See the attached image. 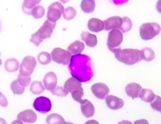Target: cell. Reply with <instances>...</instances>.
Segmentation results:
<instances>
[{
	"label": "cell",
	"mask_w": 161,
	"mask_h": 124,
	"mask_svg": "<svg viewBox=\"0 0 161 124\" xmlns=\"http://www.w3.org/2000/svg\"><path fill=\"white\" fill-rule=\"evenodd\" d=\"M69 65L73 77L78 79L80 82H86L93 77L92 61L86 55L77 54L75 56L71 57Z\"/></svg>",
	"instance_id": "6da1fadb"
},
{
	"label": "cell",
	"mask_w": 161,
	"mask_h": 124,
	"mask_svg": "<svg viewBox=\"0 0 161 124\" xmlns=\"http://www.w3.org/2000/svg\"><path fill=\"white\" fill-rule=\"evenodd\" d=\"M118 61L127 65H134L142 61L140 50L137 49L115 48L112 50Z\"/></svg>",
	"instance_id": "7a4b0ae2"
},
{
	"label": "cell",
	"mask_w": 161,
	"mask_h": 124,
	"mask_svg": "<svg viewBox=\"0 0 161 124\" xmlns=\"http://www.w3.org/2000/svg\"><path fill=\"white\" fill-rule=\"evenodd\" d=\"M64 89L68 93H71L72 97L75 102L80 103L82 102V97L84 95V92L81 82L78 79L74 77L68 78L64 84Z\"/></svg>",
	"instance_id": "3957f363"
},
{
	"label": "cell",
	"mask_w": 161,
	"mask_h": 124,
	"mask_svg": "<svg viewBox=\"0 0 161 124\" xmlns=\"http://www.w3.org/2000/svg\"><path fill=\"white\" fill-rule=\"evenodd\" d=\"M160 33V26L157 23H147L140 26L139 35L144 40L153 39Z\"/></svg>",
	"instance_id": "277c9868"
},
{
	"label": "cell",
	"mask_w": 161,
	"mask_h": 124,
	"mask_svg": "<svg viewBox=\"0 0 161 124\" xmlns=\"http://www.w3.org/2000/svg\"><path fill=\"white\" fill-rule=\"evenodd\" d=\"M72 54L66 50L55 47L52 51V59L55 63L63 65H68L71 60Z\"/></svg>",
	"instance_id": "5b68a950"
},
{
	"label": "cell",
	"mask_w": 161,
	"mask_h": 124,
	"mask_svg": "<svg viewBox=\"0 0 161 124\" xmlns=\"http://www.w3.org/2000/svg\"><path fill=\"white\" fill-rule=\"evenodd\" d=\"M64 12V7L62 3L58 2L52 3L48 6L47 13V20L52 23H56L62 16Z\"/></svg>",
	"instance_id": "8992f818"
},
{
	"label": "cell",
	"mask_w": 161,
	"mask_h": 124,
	"mask_svg": "<svg viewBox=\"0 0 161 124\" xmlns=\"http://www.w3.org/2000/svg\"><path fill=\"white\" fill-rule=\"evenodd\" d=\"M37 65L36 59L32 56H27L23 59L19 66V74L24 76H31Z\"/></svg>",
	"instance_id": "52a82bcc"
},
{
	"label": "cell",
	"mask_w": 161,
	"mask_h": 124,
	"mask_svg": "<svg viewBox=\"0 0 161 124\" xmlns=\"http://www.w3.org/2000/svg\"><path fill=\"white\" fill-rule=\"evenodd\" d=\"M108 37V47L111 51L118 48L123 41V34L118 29L111 30Z\"/></svg>",
	"instance_id": "ba28073f"
},
{
	"label": "cell",
	"mask_w": 161,
	"mask_h": 124,
	"mask_svg": "<svg viewBox=\"0 0 161 124\" xmlns=\"http://www.w3.org/2000/svg\"><path fill=\"white\" fill-rule=\"evenodd\" d=\"M34 108L41 113H47L52 109V102L48 98L41 96L34 100Z\"/></svg>",
	"instance_id": "9c48e42d"
},
{
	"label": "cell",
	"mask_w": 161,
	"mask_h": 124,
	"mask_svg": "<svg viewBox=\"0 0 161 124\" xmlns=\"http://www.w3.org/2000/svg\"><path fill=\"white\" fill-rule=\"evenodd\" d=\"M55 27V23H52L49 20H46L45 22L44 23L43 25L41 27V28L39 29L35 34H37L39 37H41L42 40L50 38L52 33H53Z\"/></svg>",
	"instance_id": "30bf717a"
},
{
	"label": "cell",
	"mask_w": 161,
	"mask_h": 124,
	"mask_svg": "<svg viewBox=\"0 0 161 124\" xmlns=\"http://www.w3.org/2000/svg\"><path fill=\"white\" fill-rule=\"evenodd\" d=\"M91 91L97 99H103L108 95L110 89L106 84L99 82L95 83L91 86Z\"/></svg>",
	"instance_id": "8fae6325"
},
{
	"label": "cell",
	"mask_w": 161,
	"mask_h": 124,
	"mask_svg": "<svg viewBox=\"0 0 161 124\" xmlns=\"http://www.w3.org/2000/svg\"><path fill=\"white\" fill-rule=\"evenodd\" d=\"M43 83L44 89H47V91L52 92L54 89L57 86L58 83V78L55 73L53 71H49L44 75L43 79Z\"/></svg>",
	"instance_id": "7c38bea8"
},
{
	"label": "cell",
	"mask_w": 161,
	"mask_h": 124,
	"mask_svg": "<svg viewBox=\"0 0 161 124\" xmlns=\"http://www.w3.org/2000/svg\"><path fill=\"white\" fill-rule=\"evenodd\" d=\"M105 99L107 106L109 109L112 110H118L124 106V101L121 98L117 97L115 96H107Z\"/></svg>",
	"instance_id": "4fadbf2b"
},
{
	"label": "cell",
	"mask_w": 161,
	"mask_h": 124,
	"mask_svg": "<svg viewBox=\"0 0 161 124\" xmlns=\"http://www.w3.org/2000/svg\"><path fill=\"white\" fill-rule=\"evenodd\" d=\"M37 118L35 112H34L32 109H26L20 112L17 115V120L27 123H35L37 121Z\"/></svg>",
	"instance_id": "5bb4252c"
},
{
	"label": "cell",
	"mask_w": 161,
	"mask_h": 124,
	"mask_svg": "<svg viewBox=\"0 0 161 124\" xmlns=\"http://www.w3.org/2000/svg\"><path fill=\"white\" fill-rule=\"evenodd\" d=\"M121 22H122V18L120 17V16H111V17L108 18L103 21V24H104L103 30L108 31L114 30V29H118L121 26Z\"/></svg>",
	"instance_id": "9a60e30c"
},
{
	"label": "cell",
	"mask_w": 161,
	"mask_h": 124,
	"mask_svg": "<svg viewBox=\"0 0 161 124\" xmlns=\"http://www.w3.org/2000/svg\"><path fill=\"white\" fill-rule=\"evenodd\" d=\"M80 104H81V106H80L81 112L86 118H90V117H92L94 115V106L93 105V103L90 101L87 100V99H83L80 102Z\"/></svg>",
	"instance_id": "2e32d148"
},
{
	"label": "cell",
	"mask_w": 161,
	"mask_h": 124,
	"mask_svg": "<svg viewBox=\"0 0 161 124\" xmlns=\"http://www.w3.org/2000/svg\"><path fill=\"white\" fill-rule=\"evenodd\" d=\"M142 90V87L139 84L136 82L129 83L125 87V92L128 96L132 98V99L139 97L140 91Z\"/></svg>",
	"instance_id": "e0dca14e"
},
{
	"label": "cell",
	"mask_w": 161,
	"mask_h": 124,
	"mask_svg": "<svg viewBox=\"0 0 161 124\" xmlns=\"http://www.w3.org/2000/svg\"><path fill=\"white\" fill-rule=\"evenodd\" d=\"M87 27L90 31L94 33H99L104 29L103 21L97 18H91L87 23Z\"/></svg>",
	"instance_id": "ac0fdd59"
},
{
	"label": "cell",
	"mask_w": 161,
	"mask_h": 124,
	"mask_svg": "<svg viewBox=\"0 0 161 124\" xmlns=\"http://www.w3.org/2000/svg\"><path fill=\"white\" fill-rule=\"evenodd\" d=\"M81 38L89 47H94L97 44V38L94 34L84 31L81 34Z\"/></svg>",
	"instance_id": "d6986e66"
},
{
	"label": "cell",
	"mask_w": 161,
	"mask_h": 124,
	"mask_svg": "<svg viewBox=\"0 0 161 124\" xmlns=\"http://www.w3.org/2000/svg\"><path fill=\"white\" fill-rule=\"evenodd\" d=\"M96 7V3L94 0H82L80 3V8L85 13H91L94 11Z\"/></svg>",
	"instance_id": "ffe728a7"
},
{
	"label": "cell",
	"mask_w": 161,
	"mask_h": 124,
	"mask_svg": "<svg viewBox=\"0 0 161 124\" xmlns=\"http://www.w3.org/2000/svg\"><path fill=\"white\" fill-rule=\"evenodd\" d=\"M85 48V45L83 42L80 40H75L68 47V51H69L72 54H80Z\"/></svg>",
	"instance_id": "44dd1931"
},
{
	"label": "cell",
	"mask_w": 161,
	"mask_h": 124,
	"mask_svg": "<svg viewBox=\"0 0 161 124\" xmlns=\"http://www.w3.org/2000/svg\"><path fill=\"white\" fill-rule=\"evenodd\" d=\"M156 95L154 94L153 91L149 89H144L140 91L139 97L142 99V101L146 102H151L155 98Z\"/></svg>",
	"instance_id": "7402d4cb"
},
{
	"label": "cell",
	"mask_w": 161,
	"mask_h": 124,
	"mask_svg": "<svg viewBox=\"0 0 161 124\" xmlns=\"http://www.w3.org/2000/svg\"><path fill=\"white\" fill-rule=\"evenodd\" d=\"M41 2H42V0H24L22 6L23 11H24V13L31 14L33 8L37 6Z\"/></svg>",
	"instance_id": "603a6c76"
},
{
	"label": "cell",
	"mask_w": 161,
	"mask_h": 124,
	"mask_svg": "<svg viewBox=\"0 0 161 124\" xmlns=\"http://www.w3.org/2000/svg\"><path fill=\"white\" fill-rule=\"evenodd\" d=\"M19 68V63L16 58H9L5 62V69L9 72H15Z\"/></svg>",
	"instance_id": "cb8c5ba5"
},
{
	"label": "cell",
	"mask_w": 161,
	"mask_h": 124,
	"mask_svg": "<svg viewBox=\"0 0 161 124\" xmlns=\"http://www.w3.org/2000/svg\"><path fill=\"white\" fill-rule=\"evenodd\" d=\"M140 52L142 60H144L145 61H152L156 57L155 52L150 47H144L140 50Z\"/></svg>",
	"instance_id": "d4e9b609"
},
{
	"label": "cell",
	"mask_w": 161,
	"mask_h": 124,
	"mask_svg": "<svg viewBox=\"0 0 161 124\" xmlns=\"http://www.w3.org/2000/svg\"><path fill=\"white\" fill-rule=\"evenodd\" d=\"M44 86L42 84V82L39 81H33L32 84L31 85L30 87V91L34 95H39L42 94L44 91Z\"/></svg>",
	"instance_id": "484cf974"
},
{
	"label": "cell",
	"mask_w": 161,
	"mask_h": 124,
	"mask_svg": "<svg viewBox=\"0 0 161 124\" xmlns=\"http://www.w3.org/2000/svg\"><path fill=\"white\" fill-rule=\"evenodd\" d=\"M46 122L48 124H52V123H66V122L65 121V120L63 119V117L62 116L59 114L56 113H52L51 115H49L48 116L46 119Z\"/></svg>",
	"instance_id": "4316f807"
},
{
	"label": "cell",
	"mask_w": 161,
	"mask_h": 124,
	"mask_svg": "<svg viewBox=\"0 0 161 124\" xmlns=\"http://www.w3.org/2000/svg\"><path fill=\"white\" fill-rule=\"evenodd\" d=\"M45 14V9L42 6L37 5L32 9L31 12V15H32L34 19H42Z\"/></svg>",
	"instance_id": "83f0119b"
},
{
	"label": "cell",
	"mask_w": 161,
	"mask_h": 124,
	"mask_svg": "<svg viewBox=\"0 0 161 124\" xmlns=\"http://www.w3.org/2000/svg\"><path fill=\"white\" fill-rule=\"evenodd\" d=\"M132 22L129 17L124 16L122 18V22H121V26L119 27L120 30L123 33H127L132 29Z\"/></svg>",
	"instance_id": "f1b7e54d"
},
{
	"label": "cell",
	"mask_w": 161,
	"mask_h": 124,
	"mask_svg": "<svg viewBox=\"0 0 161 124\" xmlns=\"http://www.w3.org/2000/svg\"><path fill=\"white\" fill-rule=\"evenodd\" d=\"M11 90L14 92V95H22L25 91V87L21 85L19 82H18L17 79L14 80L12 83H11Z\"/></svg>",
	"instance_id": "f546056e"
},
{
	"label": "cell",
	"mask_w": 161,
	"mask_h": 124,
	"mask_svg": "<svg viewBox=\"0 0 161 124\" xmlns=\"http://www.w3.org/2000/svg\"><path fill=\"white\" fill-rule=\"evenodd\" d=\"M37 61L41 65H47L52 61V56L47 52H41L37 56Z\"/></svg>",
	"instance_id": "4dcf8cb0"
},
{
	"label": "cell",
	"mask_w": 161,
	"mask_h": 124,
	"mask_svg": "<svg viewBox=\"0 0 161 124\" xmlns=\"http://www.w3.org/2000/svg\"><path fill=\"white\" fill-rule=\"evenodd\" d=\"M62 15H63L64 19L65 20H71L76 16V11L73 7H67L64 9V12Z\"/></svg>",
	"instance_id": "1f68e13d"
},
{
	"label": "cell",
	"mask_w": 161,
	"mask_h": 124,
	"mask_svg": "<svg viewBox=\"0 0 161 124\" xmlns=\"http://www.w3.org/2000/svg\"><path fill=\"white\" fill-rule=\"evenodd\" d=\"M150 106L153 109L156 110L157 112H161V98L160 96H156L153 100L150 102Z\"/></svg>",
	"instance_id": "d6a6232c"
},
{
	"label": "cell",
	"mask_w": 161,
	"mask_h": 124,
	"mask_svg": "<svg viewBox=\"0 0 161 124\" xmlns=\"http://www.w3.org/2000/svg\"><path fill=\"white\" fill-rule=\"evenodd\" d=\"M17 81L21 85L24 86V87H27V86H28L29 85L31 84V76H24L22 75L21 74H19V75H18Z\"/></svg>",
	"instance_id": "836d02e7"
},
{
	"label": "cell",
	"mask_w": 161,
	"mask_h": 124,
	"mask_svg": "<svg viewBox=\"0 0 161 124\" xmlns=\"http://www.w3.org/2000/svg\"><path fill=\"white\" fill-rule=\"evenodd\" d=\"M52 93L54 96H59V97H65L68 95V92L65 90L63 87L62 86H56L53 90L52 91Z\"/></svg>",
	"instance_id": "e575fe53"
},
{
	"label": "cell",
	"mask_w": 161,
	"mask_h": 124,
	"mask_svg": "<svg viewBox=\"0 0 161 124\" xmlns=\"http://www.w3.org/2000/svg\"><path fill=\"white\" fill-rule=\"evenodd\" d=\"M42 41H43V40H42L41 37H39L37 34H32V36H31V42H32L33 44H34V45H35V46L38 47Z\"/></svg>",
	"instance_id": "d590c367"
},
{
	"label": "cell",
	"mask_w": 161,
	"mask_h": 124,
	"mask_svg": "<svg viewBox=\"0 0 161 124\" xmlns=\"http://www.w3.org/2000/svg\"><path fill=\"white\" fill-rule=\"evenodd\" d=\"M0 106H1L2 107H4V108L8 106L7 99H6V96H5L1 92H0Z\"/></svg>",
	"instance_id": "8d00e7d4"
},
{
	"label": "cell",
	"mask_w": 161,
	"mask_h": 124,
	"mask_svg": "<svg viewBox=\"0 0 161 124\" xmlns=\"http://www.w3.org/2000/svg\"><path fill=\"white\" fill-rule=\"evenodd\" d=\"M113 2H114L115 4L117 5H120V4H122V3H126V2L128 1V0H112Z\"/></svg>",
	"instance_id": "74e56055"
},
{
	"label": "cell",
	"mask_w": 161,
	"mask_h": 124,
	"mask_svg": "<svg viewBox=\"0 0 161 124\" xmlns=\"http://www.w3.org/2000/svg\"><path fill=\"white\" fill-rule=\"evenodd\" d=\"M12 123H13V124H14V123H19V124H22V123H23V121H21V120H16V121H14Z\"/></svg>",
	"instance_id": "f35d334b"
},
{
	"label": "cell",
	"mask_w": 161,
	"mask_h": 124,
	"mask_svg": "<svg viewBox=\"0 0 161 124\" xmlns=\"http://www.w3.org/2000/svg\"><path fill=\"white\" fill-rule=\"evenodd\" d=\"M148 123V122L147 121V120H138V121H136L135 122V123Z\"/></svg>",
	"instance_id": "ab89813d"
},
{
	"label": "cell",
	"mask_w": 161,
	"mask_h": 124,
	"mask_svg": "<svg viewBox=\"0 0 161 124\" xmlns=\"http://www.w3.org/2000/svg\"><path fill=\"white\" fill-rule=\"evenodd\" d=\"M60 1H61V3H67L69 1V0H60Z\"/></svg>",
	"instance_id": "60d3db41"
},
{
	"label": "cell",
	"mask_w": 161,
	"mask_h": 124,
	"mask_svg": "<svg viewBox=\"0 0 161 124\" xmlns=\"http://www.w3.org/2000/svg\"><path fill=\"white\" fill-rule=\"evenodd\" d=\"M97 123V122L93 121V120H92V121H88V122H86V123Z\"/></svg>",
	"instance_id": "b9f144b4"
},
{
	"label": "cell",
	"mask_w": 161,
	"mask_h": 124,
	"mask_svg": "<svg viewBox=\"0 0 161 124\" xmlns=\"http://www.w3.org/2000/svg\"><path fill=\"white\" fill-rule=\"evenodd\" d=\"M0 56H1V53H0ZM1 65H2V60L1 58H0V66H1Z\"/></svg>",
	"instance_id": "7bdbcfd3"
}]
</instances>
